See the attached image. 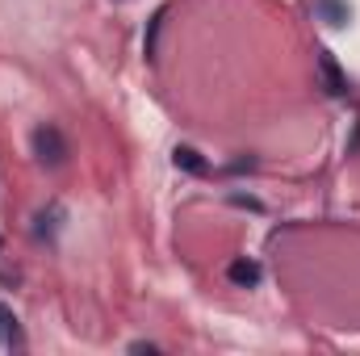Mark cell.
<instances>
[{
	"mask_svg": "<svg viewBox=\"0 0 360 356\" xmlns=\"http://www.w3.org/2000/svg\"><path fill=\"white\" fill-rule=\"evenodd\" d=\"M63 218H68V214H63V205H59V201H55V205H46V210L34 218V239H42V243H55V231L63 227Z\"/></svg>",
	"mask_w": 360,
	"mask_h": 356,
	"instance_id": "5",
	"label": "cell"
},
{
	"mask_svg": "<svg viewBox=\"0 0 360 356\" xmlns=\"http://www.w3.org/2000/svg\"><path fill=\"white\" fill-rule=\"evenodd\" d=\"M172 164L184 168V172H193V177H205V172H210V164L201 160L197 147H176V151H172Z\"/></svg>",
	"mask_w": 360,
	"mask_h": 356,
	"instance_id": "7",
	"label": "cell"
},
{
	"mask_svg": "<svg viewBox=\"0 0 360 356\" xmlns=\"http://www.w3.org/2000/svg\"><path fill=\"white\" fill-rule=\"evenodd\" d=\"M30 151H34V160L42 164V168H63L68 164V139H63V130L55 126V122H42V126H34V134H30Z\"/></svg>",
	"mask_w": 360,
	"mask_h": 356,
	"instance_id": "1",
	"label": "cell"
},
{
	"mask_svg": "<svg viewBox=\"0 0 360 356\" xmlns=\"http://www.w3.org/2000/svg\"><path fill=\"white\" fill-rule=\"evenodd\" d=\"M314 17L331 30H344V25H352V4L348 0H314Z\"/></svg>",
	"mask_w": 360,
	"mask_h": 356,
	"instance_id": "4",
	"label": "cell"
},
{
	"mask_svg": "<svg viewBox=\"0 0 360 356\" xmlns=\"http://www.w3.org/2000/svg\"><path fill=\"white\" fill-rule=\"evenodd\" d=\"M226 281H231L235 289H256V285L264 281V265L252 260V256H235V260L226 265Z\"/></svg>",
	"mask_w": 360,
	"mask_h": 356,
	"instance_id": "3",
	"label": "cell"
},
{
	"mask_svg": "<svg viewBox=\"0 0 360 356\" xmlns=\"http://www.w3.org/2000/svg\"><path fill=\"white\" fill-rule=\"evenodd\" d=\"M314 72H319V84L327 96H335V101H344L348 92H352V80L344 76V68H340V59L327 51V46H319L314 51Z\"/></svg>",
	"mask_w": 360,
	"mask_h": 356,
	"instance_id": "2",
	"label": "cell"
},
{
	"mask_svg": "<svg viewBox=\"0 0 360 356\" xmlns=\"http://www.w3.org/2000/svg\"><path fill=\"white\" fill-rule=\"evenodd\" d=\"M0 348H8V352H21L25 348V336H21V323H17V314L0 302Z\"/></svg>",
	"mask_w": 360,
	"mask_h": 356,
	"instance_id": "6",
	"label": "cell"
}]
</instances>
